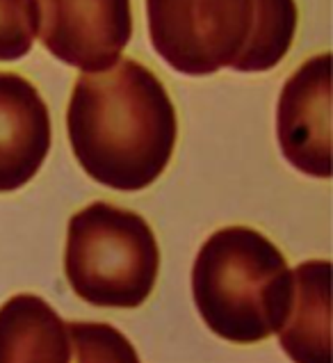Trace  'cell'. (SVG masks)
Returning <instances> with one entry per match:
<instances>
[{
  "label": "cell",
  "mask_w": 333,
  "mask_h": 363,
  "mask_svg": "<svg viewBox=\"0 0 333 363\" xmlns=\"http://www.w3.org/2000/svg\"><path fill=\"white\" fill-rule=\"evenodd\" d=\"M283 158L313 179H331V55L306 60L286 80L276 106Z\"/></svg>",
  "instance_id": "8992f818"
},
{
  "label": "cell",
  "mask_w": 333,
  "mask_h": 363,
  "mask_svg": "<svg viewBox=\"0 0 333 363\" xmlns=\"http://www.w3.org/2000/svg\"><path fill=\"white\" fill-rule=\"evenodd\" d=\"M37 37L35 0H0V62H14L33 50Z\"/></svg>",
  "instance_id": "8fae6325"
},
{
  "label": "cell",
  "mask_w": 333,
  "mask_h": 363,
  "mask_svg": "<svg viewBox=\"0 0 333 363\" xmlns=\"http://www.w3.org/2000/svg\"><path fill=\"white\" fill-rule=\"evenodd\" d=\"M192 297L215 336L254 345L283 327L293 306V269L267 235L226 226L194 258Z\"/></svg>",
  "instance_id": "3957f363"
},
{
  "label": "cell",
  "mask_w": 333,
  "mask_h": 363,
  "mask_svg": "<svg viewBox=\"0 0 333 363\" xmlns=\"http://www.w3.org/2000/svg\"><path fill=\"white\" fill-rule=\"evenodd\" d=\"M67 130L89 179L110 190L140 192L169 164L179 119L160 78L142 62L119 60L108 71L78 78Z\"/></svg>",
  "instance_id": "6da1fadb"
},
{
  "label": "cell",
  "mask_w": 333,
  "mask_h": 363,
  "mask_svg": "<svg viewBox=\"0 0 333 363\" xmlns=\"http://www.w3.org/2000/svg\"><path fill=\"white\" fill-rule=\"evenodd\" d=\"M64 272L82 302L137 308L158 281V240L142 215L106 201L89 203L69 220Z\"/></svg>",
  "instance_id": "277c9868"
},
{
  "label": "cell",
  "mask_w": 333,
  "mask_h": 363,
  "mask_svg": "<svg viewBox=\"0 0 333 363\" xmlns=\"http://www.w3.org/2000/svg\"><path fill=\"white\" fill-rule=\"evenodd\" d=\"M278 345L293 363H333L329 261H306L293 269V306L278 329Z\"/></svg>",
  "instance_id": "ba28073f"
},
{
  "label": "cell",
  "mask_w": 333,
  "mask_h": 363,
  "mask_svg": "<svg viewBox=\"0 0 333 363\" xmlns=\"http://www.w3.org/2000/svg\"><path fill=\"white\" fill-rule=\"evenodd\" d=\"M53 126L37 87L23 76L0 71V194L16 192L46 162Z\"/></svg>",
  "instance_id": "52a82bcc"
},
{
  "label": "cell",
  "mask_w": 333,
  "mask_h": 363,
  "mask_svg": "<svg viewBox=\"0 0 333 363\" xmlns=\"http://www.w3.org/2000/svg\"><path fill=\"white\" fill-rule=\"evenodd\" d=\"M35 5L41 44L85 74L112 69L132 37L130 0H35Z\"/></svg>",
  "instance_id": "5b68a950"
},
{
  "label": "cell",
  "mask_w": 333,
  "mask_h": 363,
  "mask_svg": "<svg viewBox=\"0 0 333 363\" xmlns=\"http://www.w3.org/2000/svg\"><path fill=\"white\" fill-rule=\"evenodd\" d=\"M295 0H147L151 44L183 76L263 74L288 55Z\"/></svg>",
  "instance_id": "7a4b0ae2"
},
{
  "label": "cell",
  "mask_w": 333,
  "mask_h": 363,
  "mask_svg": "<svg viewBox=\"0 0 333 363\" xmlns=\"http://www.w3.org/2000/svg\"><path fill=\"white\" fill-rule=\"evenodd\" d=\"M71 363H142L137 350L117 327L106 323H67Z\"/></svg>",
  "instance_id": "30bf717a"
},
{
  "label": "cell",
  "mask_w": 333,
  "mask_h": 363,
  "mask_svg": "<svg viewBox=\"0 0 333 363\" xmlns=\"http://www.w3.org/2000/svg\"><path fill=\"white\" fill-rule=\"evenodd\" d=\"M0 363H71L67 323L33 293L0 306Z\"/></svg>",
  "instance_id": "9c48e42d"
}]
</instances>
